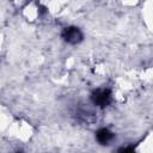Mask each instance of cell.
Returning <instances> with one entry per match:
<instances>
[{"label":"cell","mask_w":153,"mask_h":153,"mask_svg":"<svg viewBox=\"0 0 153 153\" xmlns=\"http://www.w3.org/2000/svg\"><path fill=\"white\" fill-rule=\"evenodd\" d=\"M117 153H135V147L134 146H126V147H121Z\"/></svg>","instance_id":"cell-4"},{"label":"cell","mask_w":153,"mask_h":153,"mask_svg":"<svg viewBox=\"0 0 153 153\" xmlns=\"http://www.w3.org/2000/svg\"><path fill=\"white\" fill-rule=\"evenodd\" d=\"M114 133L110 131L108 128H100L96 133V139L100 145H109V142L114 139Z\"/></svg>","instance_id":"cell-3"},{"label":"cell","mask_w":153,"mask_h":153,"mask_svg":"<svg viewBox=\"0 0 153 153\" xmlns=\"http://www.w3.org/2000/svg\"><path fill=\"white\" fill-rule=\"evenodd\" d=\"M112 94L109 88H97L91 94L92 103L98 108H105L111 103Z\"/></svg>","instance_id":"cell-1"},{"label":"cell","mask_w":153,"mask_h":153,"mask_svg":"<svg viewBox=\"0 0 153 153\" xmlns=\"http://www.w3.org/2000/svg\"><path fill=\"white\" fill-rule=\"evenodd\" d=\"M62 38L69 44H78L82 41V32L76 26H68L62 31Z\"/></svg>","instance_id":"cell-2"}]
</instances>
